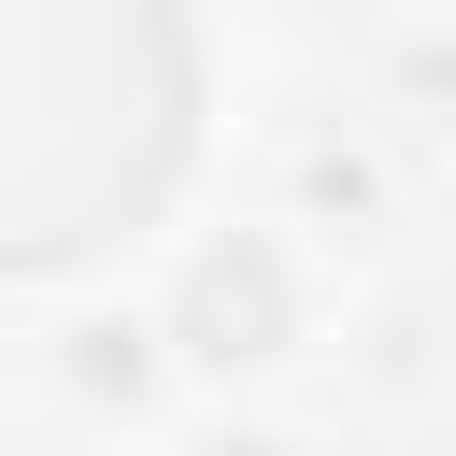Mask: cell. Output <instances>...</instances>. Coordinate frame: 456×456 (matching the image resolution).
Returning a JSON list of instances; mask_svg holds the SVG:
<instances>
[{"instance_id":"6da1fadb","label":"cell","mask_w":456,"mask_h":456,"mask_svg":"<svg viewBox=\"0 0 456 456\" xmlns=\"http://www.w3.org/2000/svg\"><path fill=\"white\" fill-rule=\"evenodd\" d=\"M200 142L185 0H0V271L128 242Z\"/></svg>"},{"instance_id":"7a4b0ae2","label":"cell","mask_w":456,"mask_h":456,"mask_svg":"<svg viewBox=\"0 0 456 456\" xmlns=\"http://www.w3.org/2000/svg\"><path fill=\"white\" fill-rule=\"evenodd\" d=\"M185 328H200V356H271V342H285V271H271V242H228V256H200V285H185Z\"/></svg>"},{"instance_id":"3957f363","label":"cell","mask_w":456,"mask_h":456,"mask_svg":"<svg viewBox=\"0 0 456 456\" xmlns=\"http://www.w3.org/2000/svg\"><path fill=\"white\" fill-rule=\"evenodd\" d=\"M214 456H271V442H214Z\"/></svg>"}]
</instances>
